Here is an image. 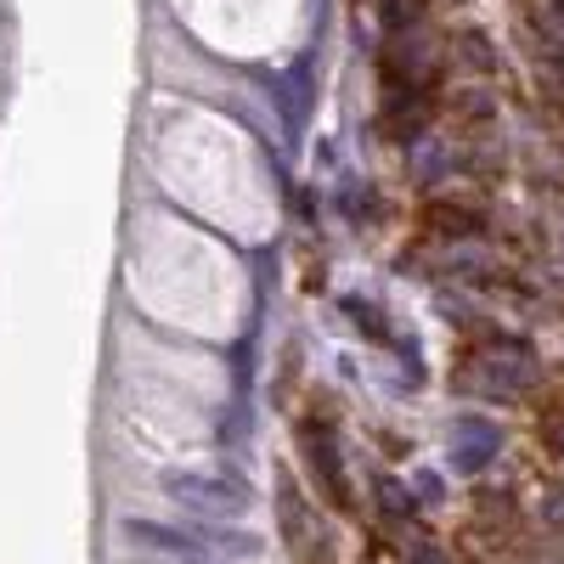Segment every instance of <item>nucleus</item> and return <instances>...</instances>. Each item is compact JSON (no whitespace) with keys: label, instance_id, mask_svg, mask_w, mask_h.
<instances>
[{"label":"nucleus","instance_id":"f257e3e1","mask_svg":"<svg viewBox=\"0 0 564 564\" xmlns=\"http://www.w3.org/2000/svg\"><path fill=\"white\" fill-rule=\"evenodd\" d=\"M457 384H463V390H480V395H491V401L525 395V390H531V350H525V345H513V339L463 350Z\"/></svg>","mask_w":564,"mask_h":564},{"label":"nucleus","instance_id":"f03ea898","mask_svg":"<svg viewBox=\"0 0 564 564\" xmlns=\"http://www.w3.org/2000/svg\"><path fill=\"white\" fill-rule=\"evenodd\" d=\"M300 452H305V463L316 468V480H322L327 502H334V508H350V491H345V468H339V446H334V435H327V423H322V417L300 423Z\"/></svg>","mask_w":564,"mask_h":564},{"label":"nucleus","instance_id":"39448f33","mask_svg":"<svg viewBox=\"0 0 564 564\" xmlns=\"http://www.w3.org/2000/svg\"><path fill=\"white\" fill-rule=\"evenodd\" d=\"M430 12V0H379V18H384V29L390 34H401V29H417V18Z\"/></svg>","mask_w":564,"mask_h":564},{"label":"nucleus","instance_id":"20e7f679","mask_svg":"<svg viewBox=\"0 0 564 564\" xmlns=\"http://www.w3.org/2000/svg\"><path fill=\"white\" fill-rule=\"evenodd\" d=\"M423 226H430L435 238H475V231L486 226V215H475L468 204H452V198H441V204H430V209H423Z\"/></svg>","mask_w":564,"mask_h":564},{"label":"nucleus","instance_id":"7ed1b4c3","mask_svg":"<svg viewBox=\"0 0 564 564\" xmlns=\"http://www.w3.org/2000/svg\"><path fill=\"white\" fill-rule=\"evenodd\" d=\"M531 423H536V441L553 457H564V367L553 372L547 384L531 390Z\"/></svg>","mask_w":564,"mask_h":564}]
</instances>
